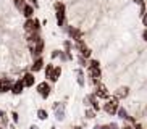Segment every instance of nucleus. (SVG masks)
I'll list each match as a JSON object with an SVG mask.
<instances>
[{
  "label": "nucleus",
  "instance_id": "1",
  "mask_svg": "<svg viewBox=\"0 0 147 129\" xmlns=\"http://www.w3.org/2000/svg\"><path fill=\"white\" fill-rule=\"evenodd\" d=\"M40 23L39 19H26L24 23V31H26V34H36V32H39V28H40Z\"/></svg>",
  "mask_w": 147,
  "mask_h": 129
},
{
  "label": "nucleus",
  "instance_id": "2",
  "mask_svg": "<svg viewBox=\"0 0 147 129\" xmlns=\"http://www.w3.org/2000/svg\"><path fill=\"white\" fill-rule=\"evenodd\" d=\"M55 10H57V23H58V26H63L65 24V15H66L65 5L60 3V2H55Z\"/></svg>",
  "mask_w": 147,
  "mask_h": 129
},
{
  "label": "nucleus",
  "instance_id": "3",
  "mask_svg": "<svg viewBox=\"0 0 147 129\" xmlns=\"http://www.w3.org/2000/svg\"><path fill=\"white\" fill-rule=\"evenodd\" d=\"M29 50H31V55L34 56V58H40V55H42V50H44V40H42V37H40L39 40L34 44V45H31Z\"/></svg>",
  "mask_w": 147,
  "mask_h": 129
},
{
  "label": "nucleus",
  "instance_id": "4",
  "mask_svg": "<svg viewBox=\"0 0 147 129\" xmlns=\"http://www.w3.org/2000/svg\"><path fill=\"white\" fill-rule=\"evenodd\" d=\"M118 102L117 100H110V102H107L104 105V112L105 113H108V115H117V112H118Z\"/></svg>",
  "mask_w": 147,
  "mask_h": 129
},
{
  "label": "nucleus",
  "instance_id": "5",
  "mask_svg": "<svg viewBox=\"0 0 147 129\" xmlns=\"http://www.w3.org/2000/svg\"><path fill=\"white\" fill-rule=\"evenodd\" d=\"M66 32L69 34V37L73 39V40H76V42H79L81 40V31L78 29V28H74V26H66Z\"/></svg>",
  "mask_w": 147,
  "mask_h": 129
},
{
  "label": "nucleus",
  "instance_id": "6",
  "mask_svg": "<svg viewBox=\"0 0 147 129\" xmlns=\"http://www.w3.org/2000/svg\"><path fill=\"white\" fill-rule=\"evenodd\" d=\"M50 86H49L47 82H40L39 86H37V92H39V95L42 97V99H47L49 95H50Z\"/></svg>",
  "mask_w": 147,
  "mask_h": 129
},
{
  "label": "nucleus",
  "instance_id": "7",
  "mask_svg": "<svg viewBox=\"0 0 147 129\" xmlns=\"http://www.w3.org/2000/svg\"><path fill=\"white\" fill-rule=\"evenodd\" d=\"M76 48L81 52V56H84V58H89V56H91V48L87 47L86 44L82 42V40L76 42Z\"/></svg>",
  "mask_w": 147,
  "mask_h": 129
},
{
  "label": "nucleus",
  "instance_id": "8",
  "mask_svg": "<svg viewBox=\"0 0 147 129\" xmlns=\"http://www.w3.org/2000/svg\"><path fill=\"white\" fill-rule=\"evenodd\" d=\"M21 82H23V86L24 87H31V86H34V82H36V77L32 73H26L24 76L21 77Z\"/></svg>",
  "mask_w": 147,
  "mask_h": 129
},
{
  "label": "nucleus",
  "instance_id": "9",
  "mask_svg": "<svg viewBox=\"0 0 147 129\" xmlns=\"http://www.w3.org/2000/svg\"><path fill=\"white\" fill-rule=\"evenodd\" d=\"M11 86H13L11 79H0V94H5V92L11 90Z\"/></svg>",
  "mask_w": 147,
  "mask_h": 129
},
{
  "label": "nucleus",
  "instance_id": "10",
  "mask_svg": "<svg viewBox=\"0 0 147 129\" xmlns=\"http://www.w3.org/2000/svg\"><path fill=\"white\" fill-rule=\"evenodd\" d=\"M53 110H55V118L58 121H63V118H65V107H63V103H57V105H53Z\"/></svg>",
  "mask_w": 147,
  "mask_h": 129
},
{
  "label": "nucleus",
  "instance_id": "11",
  "mask_svg": "<svg viewBox=\"0 0 147 129\" xmlns=\"http://www.w3.org/2000/svg\"><path fill=\"white\" fill-rule=\"evenodd\" d=\"M128 95H129V89L126 86H121L115 90V97H117V99H126Z\"/></svg>",
  "mask_w": 147,
  "mask_h": 129
},
{
  "label": "nucleus",
  "instance_id": "12",
  "mask_svg": "<svg viewBox=\"0 0 147 129\" xmlns=\"http://www.w3.org/2000/svg\"><path fill=\"white\" fill-rule=\"evenodd\" d=\"M23 89H24V86H23L21 79H20V81H15L13 82V86H11V90H10V92H13L15 95H20L23 92Z\"/></svg>",
  "mask_w": 147,
  "mask_h": 129
},
{
  "label": "nucleus",
  "instance_id": "13",
  "mask_svg": "<svg viewBox=\"0 0 147 129\" xmlns=\"http://www.w3.org/2000/svg\"><path fill=\"white\" fill-rule=\"evenodd\" d=\"M21 11H23V15L26 16V19H31V18H32V15H34V7L26 3V5H24V8H23Z\"/></svg>",
  "mask_w": 147,
  "mask_h": 129
},
{
  "label": "nucleus",
  "instance_id": "14",
  "mask_svg": "<svg viewBox=\"0 0 147 129\" xmlns=\"http://www.w3.org/2000/svg\"><path fill=\"white\" fill-rule=\"evenodd\" d=\"M95 95L100 97V99H105V97L108 95V89L104 86V84H99V86H97V92H95Z\"/></svg>",
  "mask_w": 147,
  "mask_h": 129
},
{
  "label": "nucleus",
  "instance_id": "15",
  "mask_svg": "<svg viewBox=\"0 0 147 129\" xmlns=\"http://www.w3.org/2000/svg\"><path fill=\"white\" fill-rule=\"evenodd\" d=\"M42 68H44V60H42V56H40V58H36L34 63H32V66H31L32 73H36V71H40Z\"/></svg>",
  "mask_w": 147,
  "mask_h": 129
},
{
  "label": "nucleus",
  "instance_id": "16",
  "mask_svg": "<svg viewBox=\"0 0 147 129\" xmlns=\"http://www.w3.org/2000/svg\"><path fill=\"white\" fill-rule=\"evenodd\" d=\"M89 77L91 79H100V69L99 68H89Z\"/></svg>",
  "mask_w": 147,
  "mask_h": 129
},
{
  "label": "nucleus",
  "instance_id": "17",
  "mask_svg": "<svg viewBox=\"0 0 147 129\" xmlns=\"http://www.w3.org/2000/svg\"><path fill=\"white\" fill-rule=\"evenodd\" d=\"M118 116H120V118H123V120H128V121H133V118H131L129 115H128V112H126L125 108H118Z\"/></svg>",
  "mask_w": 147,
  "mask_h": 129
},
{
  "label": "nucleus",
  "instance_id": "18",
  "mask_svg": "<svg viewBox=\"0 0 147 129\" xmlns=\"http://www.w3.org/2000/svg\"><path fill=\"white\" fill-rule=\"evenodd\" d=\"M60 74H61V68H60V66H55V68H53V74H52V79H50V81L57 82V81H58V77H60Z\"/></svg>",
  "mask_w": 147,
  "mask_h": 129
},
{
  "label": "nucleus",
  "instance_id": "19",
  "mask_svg": "<svg viewBox=\"0 0 147 129\" xmlns=\"http://www.w3.org/2000/svg\"><path fill=\"white\" fill-rule=\"evenodd\" d=\"M76 76H78V77H76V81H78V84H79V86H84V74H82V71H81V69H76Z\"/></svg>",
  "mask_w": 147,
  "mask_h": 129
},
{
  "label": "nucleus",
  "instance_id": "20",
  "mask_svg": "<svg viewBox=\"0 0 147 129\" xmlns=\"http://www.w3.org/2000/svg\"><path fill=\"white\" fill-rule=\"evenodd\" d=\"M52 74H53V64H47V68H45V77H47L49 81L52 79Z\"/></svg>",
  "mask_w": 147,
  "mask_h": 129
},
{
  "label": "nucleus",
  "instance_id": "21",
  "mask_svg": "<svg viewBox=\"0 0 147 129\" xmlns=\"http://www.w3.org/2000/svg\"><path fill=\"white\" fill-rule=\"evenodd\" d=\"M15 7H16L18 10H23L24 8V5H26V0H13Z\"/></svg>",
  "mask_w": 147,
  "mask_h": 129
},
{
  "label": "nucleus",
  "instance_id": "22",
  "mask_svg": "<svg viewBox=\"0 0 147 129\" xmlns=\"http://www.w3.org/2000/svg\"><path fill=\"white\" fill-rule=\"evenodd\" d=\"M60 58H61V61H66V60H71L73 56H71L69 52H60Z\"/></svg>",
  "mask_w": 147,
  "mask_h": 129
},
{
  "label": "nucleus",
  "instance_id": "23",
  "mask_svg": "<svg viewBox=\"0 0 147 129\" xmlns=\"http://www.w3.org/2000/svg\"><path fill=\"white\" fill-rule=\"evenodd\" d=\"M37 118H39V120H47L49 116H47V112H45V110H42V108H40V110H37Z\"/></svg>",
  "mask_w": 147,
  "mask_h": 129
},
{
  "label": "nucleus",
  "instance_id": "24",
  "mask_svg": "<svg viewBox=\"0 0 147 129\" xmlns=\"http://www.w3.org/2000/svg\"><path fill=\"white\" fill-rule=\"evenodd\" d=\"M94 95H86V97H84V103H86V105H94Z\"/></svg>",
  "mask_w": 147,
  "mask_h": 129
},
{
  "label": "nucleus",
  "instance_id": "25",
  "mask_svg": "<svg viewBox=\"0 0 147 129\" xmlns=\"http://www.w3.org/2000/svg\"><path fill=\"white\" fill-rule=\"evenodd\" d=\"M87 66H89V68H99V66H100V63H99L97 60H91Z\"/></svg>",
  "mask_w": 147,
  "mask_h": 129
},
{
  "label": "nucleus",
  "instance_id": "26",
  "mask_svg": "<svg viewBox=\"0 0 147 129\" xmlns=\"http://www.w3.org/2000/svg\"><path fill=\"white\" fill-rule=\"evenodd\" d=\"M78 61H79V64H81V66H87V61H86V58H84V56L78 55Z\"/></svg>",
  "mask_w": 147,
  "mask_h": 129
},
{
  "label": "nucleus",
  "instance_id": "27",
  "mask_svg": "<svg viewBox=\"0 0 147 129\" xmlns=\"http://www.w3.org/2000/svg\"><path fill=\"white\" fill-rule=\"evenodd\" d=\"M71 47H73V44H71V40H65V48H66V52H68Z\"/></svg>",
  "mask_w": 147,
  "mask_h": 129
},
{
  "label": "nucleus",
  "instance_id": "28",
  "mask_svg": "<svg viewBox=\"0 0 147 129\" xmlns=\"http://www.w3.org/2000/svg\"><path fill=\"white\" fill-rule=\"evenodd\" d=\"M94 116H95V113L92 110H87L86 112V118H94Z\"/></svg>",
  "mask_w": 147,
  "mask_h": 129
},
{
  "label": "nucleus",
  "instance_id": "29",
  "mask_svg": "<svg viewBox=\"0 0 147 129\" xmlns=\"http://www.w3.org/2000/svg\"><path fill=\"white\" fill-rule=\"evenodd\" d=\"M11 120H13L15 123H18V120H20V118H18V113L16 112H11Z\"/></svg>",
  "mask_w": 147,
  "mask_h": 129
},
{
  "label": "nucleus",
  "instance_id": "30",
  "mask_svg": "<svg viewBox=\"0 0 147 129\" xmlns=\"http://www.w3.org/2000/svg\"><path fill=\"white\" fill-rule=\"evenodd\" d=\"M142 24L146 26V29H147V11L142 15Z\"/></svg>",
  "mask_w": 147,
  "mask_h": 129
},
{
  "label": "nucleus",
  "instance_id": "31",
  "mask_svg": "<svg viewBox=\"0 0 147 129\" xmlns=\"http://www.w3.org/2000/svg\"><path fill=\"white\" fill-rule=\"evenodd\" d=\"M57 56H60V50H53L52 52V60H53V58H57Z\"/></svg>",
  "mask_w": 147,
  "mask_h": 129
},
{
  "label": "nucleus",
  "instance_id": "32",
  "mask_svg": "<svg viewBox=\"0 0 147 129\" xmlns=\"http://www.w3.org/2000/svg\"><path fill=\"white\" fill-rule=\"evenodd\" d=\"M108 129H120V128H118V124H115V123H112V124H108Z\"/></svg>",
  "mask_w": 147,
  "mask_h": 129
},
{
  "label": "nucleus",
  "instance_id": "33",
  "mask_svg": "<svg viewBox=\"0 0 147 129\" xmlns=\"http://www.w3.org/2000/svg\"><path fill=\"white\" fill-rule=\"evenodd\" d=\"M142 39L147 42V29H144V32H142Z\"/></svg>",
  "mask_w": 147,
  "mask_h": 129
},
{
  "label": "nucleus",
  "instance_id": "34",
  "mask_svg": "<svg viewBox=\"0 0 147 129\" xmlns=\"http://www.w3.org/2000/svg\"><path fill=\"white\" fill-rule=\"evenodd\" d=\"M134 129H144V126H141V124H134Z\"/></svg>",
  "mask_w": 147,
  "mask_h": 129
},
{
  "label": "nucleus",
  "instance_id": "35",
  "mask_svg": "<svg viewBox=\"0 0 147 129\" xmlns=\"http://www.w3.org/2000/svg\"><path fill=\"white\" fill-rule=\"evenodd\" d=\"M134 3H138V5H144L142 0H134Z\"/></svg>",
  "mask_w": 147,
  "mask_h": 129
},
{
  "label": "nucleus",
  "instance_id": "36",
  "mask_svg": "<svg viewBox=\"0 0 147 129\" xmlns=\"http://www.w3.org/2000/svg\"><path fill=\"white\" fill-rule=\"evenodd\" d=\"M29 129H39V128H37V126H31Z\"/></svg>",
  "mask_w": 147,
  "mask_h": 129
},
{
  "label": "nucleus",
  "instance_id": "37",
  "mask_svg": "<svg viewBox=\"0 0 147 129\" xmlns=\"http://www.w3.org/2000/svg\"><path fill=\"white\" fill-rule=\"evenodd\" d=\"M123 129H133V128H131V126H125Z\"/></svg>",
  "mask_w": 147,
  "mask_h": 129
},
{
  "label": "nucleus",
  "instance_id": "38",
  "mask_svg": "<svg viewBox=\"0 0 147 129\" xmlns=\"http://www.w3.org/2000/svg\"><path fill=\"white\" fill-rule=\"evenodd\" d=\"M2 116H3V112H2V110H0V118H2Z\"/></svg>",
  "mask_w": 147,
  "mask_h": 129
},
{
  "label": "nucleus",
  "instance_id": "39",
  "mask_svg": "<svg viewBox=\"0 0 147 129\" xmlns=\"http://www.w3.org/2000/svg\"><path fill=\"white\" fill-rule=\"evenodd\" d=\"M92 129H100V126H95V128H92Z\"/></svg>",
  "mask_w": 147,
  "mask_h": 129
},
{
  "label": "nucleus",
  "instance_id": "40",
  "mask_svg": "<svg viewBox=\"0 0 147 129\" xmlns=\"http://www.w3.org/2000/svg\"><path fill=\"white\" fill-rule=\"evenodd\" d=\"M52 129H55V128H52Z\"/></svg>",
  "mask_w": 147,
  "mask_h": 129
}]
</instances>
